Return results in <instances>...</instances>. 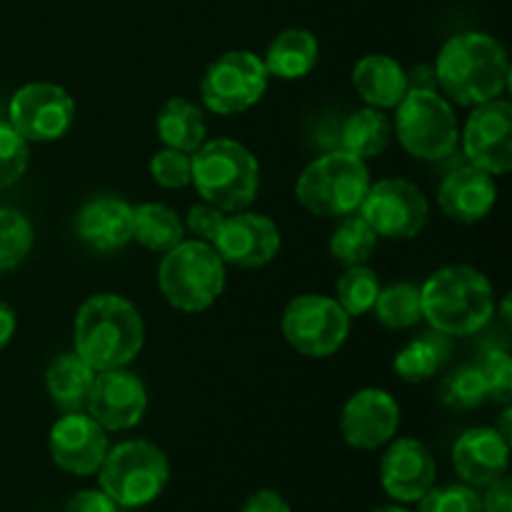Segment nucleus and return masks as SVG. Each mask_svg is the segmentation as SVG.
<instances>
[{
    "label": "nucleus",
    "instance_id": "obj_9",
    "mask_svg": "<svg viewBox=\"0 0 512 512\" xmlns=\"http://www.w3.org/2000/svg\"><path fill=\"white\" fill-rule=\"evenodd\" d=\"M283 338L305 358H330L350 335V315L325 295H298L285 305Z\"/></svg>",
    "mask_w": 512,
    "mask_h": 512
},
{
    "label": "nucleus",
    "instance_id": "obj_43",
    "mask_svg": "<svg viewBox=\"0 0 512 512\" xmlns=\"http://www.w3.org/2000/svg\"><path fill=\"white\" fill-rule=\"evenodd\" d=\"M15 335V310L5 300H0V350L13 340Z\"/></svg>",
    "mask_w": 512,
    "mask_h": 512
},
{
    "label": "nucleus",
    "instance_id": "obj_36",
    "mask_svg": "<svg viewBox=\"0 0 512 512\" xmlns=\"http://www.w3.org/2000/svg\"><path fill=\"white\" fill-rule=\"evenodd\" d=\"M28 158V140L13 125L0 120V190L23 178Z\"/></svg>",
    "mask_w": 512,
    "mask_h": 512
},
{
    "label": "nucleus",
    "instance_id": "obj_27",
    "mask_svg": "<svg viewBox=\"0 0 512 512\" xmlns=\"http://www.w3.org/2000/svg\"><path fill=\"white\" fill-rule=\"evenodd\" d=\"M450 355V340L448 335L438 333V330H430L423 333L420 338L410 340L393 360V368L398 373L400 380L405 383H428L435 375L443 370V365L448 363Z\"/></svg>",
    "mask_w": 512,
    "mask_h": 512
},
{
    "label": "nucleus",
    "instance_id": "obj_44",
    "mask_svg": "<svg viewBox=\"0 0 512 512\" xmlns=\"http://www.w3.org/2000/svg\"><path fill=\"white\" fill-rule=\"evenodd\" d=\"M510 418H512V410H510V405H505V410H503V418H500V428H498V433L503 435V440H508V443H512V428H510Z\"/></svg>",
    "mask_w": 512,
    "mask_h": 512
},
{
    "label": "nucleus",
    "instance_id": "obj_41",
    "mask_svg": "<svg viewBox=\"0 0 512 512\" xmlns=\"http://www.w3.org/2000/svg\"><path fill=\"white\" fill-rule=\"evenodd\" d=\"M480 503H483V512H512V483L508 475L490 483Z\"/></svg>",
    "mask_w": 512,
    "mask_h": 512
},
{
    "label": "nucleus",
    "instance_id": "obj_39",
    "mask_svg": "<svg viewBox=\"0 0 512 512\" xmlns=\"http://www.w3.org/2000/svg\"><path fill=\"white\" fill-rule=\"evenodd\" d=\"M63 512H120V508L100 488H88L78 490V493L65 503Z\"/></svg>",
    "mask_w": 512,
    "mask_h": 512
},
{
    "label": "nucleus",
    "instance_id": "obj_37",
    "mask_svg": "<svg viewBox=\"0 0 512 512\" xmlns=\"http://www.w3.org/2000/svg\"><path fill=\"white\" fill-rule=\"evenodd\" d=\"M150 175H153V180L160 188H185V185H190V180H193V160H190V153L163 148L160 153L153 155V160H150Z\"/></svg>",
    "mask_w": 512,
    "mask_h": 512
},
{
    "label": "nucleus",
    "instance_id": "obj_18",
    "mask_svg": "<svg viewBox=\"0 0 512 512\" xmlns=\"http://www.w3.org/2000/svg\"><path fill=\"white\" fill-rule=\"evenodd\" d=\"M438 478L435 458L420 440H390L380 460V485L393 503L413 505L430 493Z\"/></svg>",
    "mask_w": 512,
    "mask_h": 512
},
{
    "label": "nucleus",
    "instance_id": "obj_29",
    "mask_svg": "<svg viewBox=\"0 0 512 512\" xmlns=\"http://www.w3.org/2000/svg\"><path fill=\"white\" fill-rule=\"evenodd\" d=\"M375 318L388 330H408L423 320V298L420 285L395 283L380 288L378 300L373 305Z\"/></svg>",
    "mask_w": 512,
    "mask_h": 512
},
{
    "label": "nucleus",
    "instance_id": "obj_11",
    "mask_svg": "<svg viewBox=\"0 0 512 512\" xmlns=\"http://www.w3.org/2000/svg\"><path fill=\"white\" fill-rule=\"evenodd\" d=\"M360 215L378 238L410 240L428 225L430 205L423 190L405 178H383L370 183Z\"/></svg>",
    "mask_w": 512,
    "mask_h": 512
},
{
    "label": "nucleus",
    "instance_id": "obj_35",
    "mask_svg": "<svg viewBox=\"0 0 512 512\" xmlns=\"http://www.w3.org/2000/svg\"><path fill=\"white\" fill-rule=\"evenodd\" d=\"M418 512H483V503L475 488L465 483L430 488L423 500H418Z\"/></svg>",
    "mask_w": 512,
    "mask_h": 512
},
{
    "label": "nucleus",
    "instance_id": "obj_14",
    "mask_svg": "<svg viewBox=\"0 0 512 512\" xmlns=\"http://www.w3.org/2000/svg\"><path fill=\"white\" fill-rule=\"evenodd\" d=\"M85 410L105 433H123L143 420L148 410V390L130 370H100L95 373Z\"/></svg>",
    "mask_w": 512,
    "mask_h": 512
},
{
    "label": "nucleus",
    "instance_id": "obj_1",
    "mask_svg": "<svg viewBox=\"0 0 512 512\" xmlns=\"http://www.w3.org/2000/svg\"><path fill=\"white\" fill-rule=\"evenodd\" d=\"M435 78L443 98L458 105H483L500 98L510 83V63L503 45L488 33L453 35L440 48Z\"/></svg>",
    "mask_w": 512,
    "mask_h": 512
},
{
    "label": "nucleus",
    "instance_id": "obj_22",
    "mask_svg": "<svg viewBox=\"0 0 512 512\" xmlns=\"http://www.w3.org/2000/svg\"><path fill=\"white\" fill-rule=\"evenodd\" d=\"M353 85L365 105L378 110L395 108L410 90L403 65L383 53L365 55L358 60L353 68Z\"/></svg>",
    "mask_w": 512,
    "mask_h": 512
},
{
    "label": "nucleus",
    "instance_id": "obj_17",
    "mask_svg": "<svg viewBox=\"0 0 512 512\" xmlns=\"http://www.w3.org/2000/svg\"><path fill=\"white\" fill-rule=\"evenodd\" d=\"M213 248L235 268H263L280 253V230L268 215L240 210L223 220Z\"/></svg>",
    "mask_w": 512,
    "mask_h": 512
},
{
    "label": "nucleus",
    "instance_id": "obj_12",
    "mask_svg": "<svg viewBox=\"0 0 512 512\" xmlns=\"http://www.w3.org/2000/svg\"><path fill=\"white\" fill-rule=\"evenodd\" d=\"M75 120V100L55 83H28L10 100V125L28 143L60 140Z\"/></svg>",
    "mask_w": 512,
    "mask_h": 512
},
{
    "label": "nucleus",
    "instance_id": "obj_31",
    "mask_svg": "<svg viewBox=\"0 0 512 512\" xmlns=\"http://www.w3.org/2000/svg\"><path fill=\"white\" fill-rule=\"evenodd\" d=\"M378 293V275H375V270L365 268V265L348 268V273L338 280V305L350 318H360V315L370 313L375 300H378Z\"/></svg>",
    "mask_w": 512,
    "mask_h": 512
},
{
    "label": "nucleus",
    "instance_id": "obj_45",
    "mask_svg": "<svg viewBox=\"0 0 512 512\" xmlns=\"http://www.w3.org/2000/svg\"><path fill=\"white\" fill-rule=\"evenodd\" d=\"M373 512H413V510H408L405 508L403 503H390V505H380V508H375Z\"/></svg>",
    "mask_w": 512,
    "mask_h": 512
},
{
    "label": "nucleus",
    "instance_id": "obj_40",
    "mask_svg": "<svg viewBox=\"0 0 512 512\" xmlns=\"http://www.w3.org/2000/svg\"><path fill=\"white\" fill-rule=\"evenodd\" d=\"M238 512H293V508H290L288 500L278 490L260 488L245 498V503L240 505Z\"/></svg>",
    "mask_w": 512,
    "mask_h": 512
},
{
    "label": "nucleus",
    "instance_id": "obj_2",
    "mask_svg": "<svg viewBox=\"0 0 512 512\" xmlns=\"http://www.w3.org/2000/svg\"><path fill=\"white\" fill-rule=\"evenodd\" d=\"M75 353L95 370L125 368L140 355L145 325L130 300L100 293L85 300L75 315Z\"/></svg>",
    "mask_w": 512,
    "mask_h": 512
},
{
    "label": "nucleus",
    "instance_id": "obj_3",
    "mask_svg": "<svg viewBox=\"0 0 512 512\" xmlns=\"http://www.w3.org/2000/svg\"><path fill=\"white\" fill-rule=\"evenodd\" d=\"M423 320L448 338L475 335L493 320L495 290L490 280L470 265H445L423 285Z\"/></svg>",
    "mask_w": 512,
    "mask_h": 512
},
{
    "label": "nucleus",
    "instance_id": "obj_42",
    "mask_svg": "<svg viewBox=\"0 0 512 512\" xmlns=\"http://www.w3.org/2000/svg\"><path fill=\"white\" fill-rule=\"evenodd\" d=\"M408 73V85L413 90H438V78H435V68L433 65H413Z\"/></svg>",
    "mask_w": 512,
    "mask_h": 512
},
{
    "label": "nucleus",
    "instance_id": "obj_4",
    "mask_svg": "<svg viewBox=\"0 0 512 512\" xmlns=\"http://www.w3.org/2000/svg\"><path fill=\"white\" fill-rule=\"evenodd\" d=\"M195 190L205 203L223 213H240L258 198L260 165L243 143L215 138L203 143L193 155Z\"/></svg>",
    "mask_w": 512,
    "mask_h": 512
},
{
    "label": "nucleus",
    "instance_id": "obj_46",
    "mask_svg": "<svg viewBox=\"0 0 512 512\" xmlns=\"http://www.w3.org/2000/svg\"><path fill=\"white\" fill-rule=\"evenodd\" d=\"M503 320L505 323H510V298H505L503 303Z\"/></svg>",
    "mask_w": 512,
    "mask_h": 512
},
{
    "label": "nucleus",
    "instance_id": "obj_32",
    "mask_svg": "<svg viewBox=\"0 0 512 512\" xmlns=\"http://www.w3.org/2000/svg\"><path fill=\"white\" fill-rule=\"evenodd\" d=\"M33 248V225L23 213L0 208V273L18 268Z\"/></svg>",
    "mask_w": 512,
    "mask_h": 512
},
{
    "label": "nucleus",
    "instance_id": "obj_5",
    "mask_svg": "<svg viewBox=\"0 0 512 512\" xmlns=\"http://www.w3.org/2000/svg\"><path fill=\"white\" fill-rule=\"evenodd\" d=\"M98 483L118 508H145L168 488V455L148 440H125L108 448L98 468Z\"/></svg>",
    "mask_w": 512,
    "mask_h": 512
},
{
    "label": "nucleus",
    "instance_id": "obj_24",
    "mask_svg": "<svg viewBox=\"0 0 512 512\" xmlns=\"http://www.w3.org/2000/svg\"><path fill=\"white\" fill-rule=\"evenodd\" d=\"M93 380L95 370L78 353H63L50 363L45 373V388H48L50 400L63 413H78L88 403Z\"/></svg>",
    "mask_w": 512,
    "mask_h": 512
},
{
    "label": "nucleus",
    "instance_id": "obj_20",
    "mask_svg": "<svg viewBox=\"0 0 512 512\" xmlns=\"http://www.w3.org/2000/svg\"><path fill=\"white\" fill-rule=\"evenodd\" d=\"M75 235L100 253L125 248L133 240V205L115 195L88 200L75 215Z\"/></svg>",
    "mask_w": 512,
    "mask_h": 512
},
{
    "label": "nucleus",
    "instance_id": "obj_26",
    "mask_svg": "<svg viewBox=\"0 0 512 512\" xmlns=\"http://www.w3.org/2000/svg\"><path fill=\"white\" fill-rule=\"evenodd\" d=\"M390 138H393V120L383 110L365 105L363 110H355L345 118L340 128V150L360 160H370L388 148Z\"/></svg>",
    "mask_w": 512,
    "mask_h": 512
},
{
    "label": "nucleus",
    "instance_id": "obj_30",
    "mask_svg": "<svg viewBox=\"0 0 512 512\" xmlns=\"http://www.w3.org/2000/svg\"><path fill=\"white\" fill-rule=\"evenodd\" d=\"M378 245V235L363 220V215H345L343 223L335 228L333 238H330V255L338 263L355 268V265H365L375 253Z\"/></svg>",
    "mask_w": 512,
    "mask_h": 512
},
{
    "label": "nucleus",
    "instance_id": "obj_13",
    "mask_svg": "<svg viewBox=\"0 0 512 512\" xmlns=\"http://www.w3.org/2000/svg\"><path fill=\"white\" fill-rule=\"evenodd\" d=\"M463 150L470 165L490 175H505L512 170V105L495 98L475 105L463 130Z\"/></svg>",
    "mask_w": 512,
    "mask_h": 512
},
{
    "label": "nucleus",
    "instance_id": "obj_19",
    "mask_svg": "<svg viewBox=\"0 0 512 512\" xmlns=\"http://www.w3.org/2000/svg\"><path fill=\"white\" fill-rule=\"evenodd\" d=\"M510 443L495 428L465 430L453 445V468L470 488H488L508 475Z\"/></svg>",
    "mask_w": 512,
    "mask_h": 512
},
{
    "label": "nucleus",
    "instance_id": "obj_8",
    "mask_svg": "<svg viewBox=\"0 0 512 512\" xmlns=\"http://www.w3.org/2000/svg\"><path fill=\"white\" fill-rule=\"evenodd\" d=\"M393 130L413 158L430 163L453 155L460 140L453 105L438 90L410 88L395 105Z\"/></svg>",
    "mask_w": 512,
    "mask_h": 512
},
{
    "label": "nucleus",
    "instance_id": "obj_28",
    "mask_svg": "<svg viewBox=\"0 0 512 512\" xmlns=\"http://www.w3.org/2000/svg\"><path fill=\"white\" fill-rule=\"evenodd\" d=\"M185 225L173 208L163 203H140L133 208V240L153 253H168L183 243Z\"/></svg>",
    "mask_w": 512,
    "mask_h": 512
},
{
    "label": "nucleus",
    "instance_id": "obj_6",
    "mask_svg": "<svg viewBox=\"0 0 512 512\" xmlns=\"http://www.w3.org/2000/svg\"><path fill=\"white\" fill-rule=\"evenodd\" d=\"M163 298L183 313L208 310L225 290V263L203 240H183L163 253L158 268Z\"/></svg>",
    "mask_w": 512,
    "mask_h": 512
},
{
    "label": "nucleus",
    "instance_id": "obj_15",
    "mask_svg": "<svg viewBox=\"0 0 512 512\" xmlns=\"http://www.w3.org/2000/svg\"><path fill=\"white\" fill-rule=\"evenodd\" d=\"M108 433L88 413H65L55 420L48 435V450L53 463L63 473L75 478H88L98 473L108 455Z\"/></svg>",
    "mask_w": 512,
    "mask_h": 512
},
{
    "label": "nucleus",
    "instance_id": "obj_10",
    "mask_svg": "<svg viewBox=\"0 0 512 512\" xmlns=\"http://www.w3.org/2000/svg\"><path fill=\"white\" fill-rule=\"evenodd\" d=\"M268 70L263 58L250 50H228L205 70L200 95L215 115H238L253 108L268 90Z\"/></svg>",
    "mask_w": 512,
    "mask_h": 512
},
{
    "label": "nucleus",
    "instance_id": "obj_21",
    "mask_svg": "<svg viewBox=\"0 0 512 512\" xmlns=\"http://www.w3.org/2000/svg\"><path fill=\"white\" fill-rule=\"evenodd\" d=\"M498 200L493 175L475 165H465L450 173L438 188V205L455 223H478Z\"/></svg>",
    "mask_w": 512,
    "mask_h": 512
},
{
    "label": "nucleus",
    "instance_id": "obj_25",
    "mask_svg": "<svg viewBox=\"0 0 512 512\" xmlns=\"http://www.w3.org/2000/svg\"><path fill=\"white\" fill-rule=\"evenodd\" d=\"M155 128H158L165 148L183 150L190 155L205 143V135H208L203 110L193 100L180 98V95L165 100L163 108L158 110V118H155Z\"/></svg>",
    "mask_w": 512,
    "mask_h": 512
},
{
    "label": "nucleus",
    "instance_id": "obj_7",
    "mask_svg": "<svg viewBox=\"0 0 512 512\" xmlns=\"http://www.w3.org/2000/svg\"><path fill=\"white\" fill-rule=\"evenodd\" d=\"M368 163L345 150H330L308 165L295 183V198L320 218L355 213L370 188Z\"/></svg>",
    "mask_w": 512,
    "mask_h": 512
},
{
    "label": "nucleus",
    "instance_id": "obj_23",
    "mask_svg": "<svg viewBox=\"0 0 512 512\" xmlns=\"http://www.w3.org/2000/svg\"><path fill=\"white\" fill-rule=\"evenodd\" d=\"M320 45L310 30L288 28L268 45L265 53V70L280 80L305 78L318 65Z\"/></svg>",
    "mask_w": 512,
    "mask_h": 512
},
{
    "label": "nucleus",
    "instance_id": "obj_16",
    "mask_svg": "<svg viewBox=\"0 0 512 512\" xmlns=\"http://www.w3.org/2000/svg\"><path fill=\"white\" fill-rule=\"evenodd\" d=\"M400 405L388 390L363 388L343 405L340 435L353 450H378L395 438Z\"/></svg>",
    "mask_w": 512,
    "mask_h": 512
},
{
    "label": "nucleus",
    "instance_id": "obj_33",
    "mask_svg": "<svg viewBox=\"0 0 512 512\" xmlns=\"http://www.w3.org/2000/svg\"><path fill=\"white\" fill-rule=\"evenodd\" d=\"M440 400L448 408L455 410H475L488 400V390H485V380L480 375L478 365H460L453 373L445 378L443 388H440Z\"/></svg>",
    "mask_w": 512,
    "mask_h": 512
},
{
    "label": "nucleus",
    "instance_id": "obj_34",
    "mask_svg": "<svg viewBox=\"0 0 512 512\" xmlns=\"http://www.w3.org/2000/svg\"><path fill=\"white\" fill-rule=\"evenodd\" d=\"M480 375L485 380L488 400L498 405H510L512 400V358L505 348H488L480 355L478 363Z\"/></svg>",
    "mask_w": 512,
    "mask_h": 512
},
{
    "label": "nucleus",
    "instance_id": "obj_38",
    "mask_svg": "<svg viewBox=\"0 0 512 512\" xmlns=\"http://www.w3.org/2000/svg\"><path fill=\"white\" fill-rule=\"evenodd\" d=\"M223 220H225L223 210L213 208V205L203 200V203L193 205V208L188 210V218H185L183 225L195 235V240H203V243L213 245Z\"/></svg>",
    "mask_w": 512,
    "mask_h": 512
}]
</instances>
